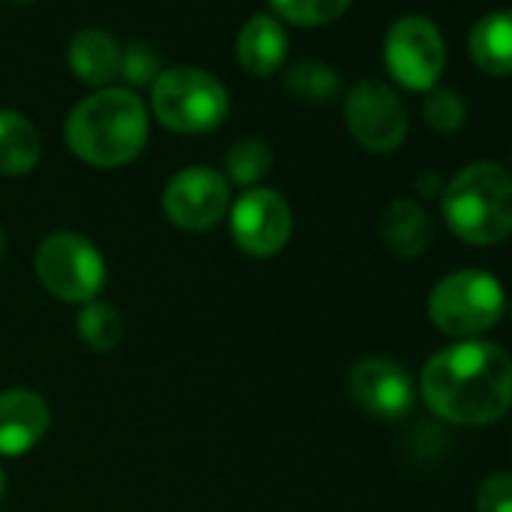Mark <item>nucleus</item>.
<instances>
[{
	"label": "nucleus",
	"mask_w": 512,
	"mask_h": 512,
	"mask_svg": "<svg viewBox=\"0 0 512 512\" xmlns=\"http://www.w3.org/2000/svg\"><path fill=\"white\" fill-rule=\"evenodd\" d=\"M419 389L437 419L491 425L512 407V359L497 344L461 341L425 362Z\"/></svg>",
	"instance_id": "f257e3e1"
},
{
	"label": "nucleus",
	"mask_w": 512,
	"mask_h": 512,
	"mask_svg": "<svg viewBox=\"0 0 512 512\" xmlns=\"http://www.w3.org/2000/svg\"><path fill=\"white\" fill-rule=\"evenodd\" d=\"M64 139L88 166H127L148 145V109L133 88H100L73 106Z\"/></svg>",
	"instance_id": "f03ea898"
},
{
	"label": "nucleus",
	"mask_w": 512,
	"mask_h": 512,
	"mask_svg": "<svg viewBox=\"0 0 512 512\" xmlns=\"http://www.w3.org/2000/svg\"><path fill=\"white\" fill-rule=\"evenodd\" d=\"M440 211L455 238L473 247H491L512 235V175L479 160L464 166L440 196Z\"/></svg>",
	"instance_id": "7ed1b4c3"
},
{
	"label": "nucleus",
	"mask_w": 512,
	"mask_h": 512,
	"mask_svg": "<svg viewBox=\"0 0 512 512\" xmlns=\"http://www.w3.org/2000/svg\"><path fill=\"white\" fill-rule=\"evenodd\" d=\"M151 112L178 136H202L229 118V91L208 70L172 67L151 85Z\"/></svg>",
	"instance_id": "20e7f679"
},
{
	"label": "nucleus",
	"mask_w": 512,
	"mask_h": 512,
	"mask_svg": "<svg viewBox=\"0 0 512 512\" xmlns=\"http://www.w3.org/2000/svg\"><path fill=\"white\" fill-rule=\"evenodd\" d=\"M506 296L497 278L479 269L446 275L428 296L431 323L449 338H476L500 323Z\"/></svg>",
	"instance_id": "39448f33"
},
{
	"label": "nucleus",
	"mask_w": 512,
	"mask_h": 512,
	"mask_svg": "<svg viewBox=\"0 0 512 512\" xmlns=\"http://www.w3.org/2000/svg\"><path fill=\"white\" fill-rule=\"evenodd\" d=\"M34 269L40 284L70 305H88L106 287L103 253L79 232L46 235L37 247Z\"/></svg>",
	"instance_id": "423d86ee"
},
{
	"label": "nucleus",
	"mask_w": 512,
	"mask_h": 512,
	"mask_svg": "<svg viewBox=\"0 0 512 512\" xmlns=\"http://www.w3.org/2000/svg\"><path fill=\"white\" fill-rule=\"evenodd\" d=\"M383 64L395 85L416 94L434 91L446 70V43L440 28L419 13L398 16L383 40Z\"/></svg>",
	"instance_id": "0eeeda50"
},
{
	"label": "nucleus",
	"mask_w": 512,
	"mask_h": 512,
	"mask_svg": "<svg viewBox=\"0 0 512 512\" xmlns=\"http://www.w3.org/2000/svg\"><path fill=\"white\" fill-rule=\"evenodd\" d=\"M344 121L350 136L371 154L398 151L410 130V118L401 94L380 79H362L347 91Z\"/></svg>",
	"instance_id": "6e6552de"
},
{
	"label": "nucleus",
	"mask_w": 512,
	"mask_h": 512,
	"mask_svg": "<svg viewBox=\"0 0 512 512\" xmlns=\"http://www.w3.org/2000/svg\"><path fill=\"white\" fill-rule=\"evenodd\" d=\"M229 235L238 250L266 260L287 247L293 235V208L272 187H250L232 202Z\"/></svg>",
	"instance_id": "1a4fd4ad"
},
{
	"label": "nucleus",
	"mask_w": 512,
	"mask_h": 512,
	"mask_svg": "<svg viewBox=\"0 0 512 512\" xmlns=\"http://www.w3.org/2000/svg\"><path fill=\"white\" fill-rule=\"evenodd\" d=\"M229 211V181L211 166H184L163 187V214L184 232L214 229Z\"/></svg>",
	"instance_id": "9d476101"
},
{
	"label": "nucleus",
	"mask_w": 512,
	"mask_h": 512,
	"mask_svg": "<svg viewBox=\"0 0 512 512\" xmlns=\"http://www.w3.org/2000/svg\"><path fill=\"white\" fill-rule=\"evenodd\" d=\"M350 398L374 419H401L416 401L407 368L389 356H365L350 368Z\"/></svg>",
	"instance_id": "9b49d317"
},
{
	"label": "nucleus",
	"mask_w": 512,
	"mask_h": 512,
	"mask_svg": "<svg viewBox=\"0 0 512 512\" xmlns=\"http://www.w3.org/2000/svg\"><path fill=\"white\" fill-rule=\"evenodd\" d=\"M52 413L40 392L16 386L0 392V455L16 458L31 452L49 431Z\"/></svg>",
	"instance_id": "f8f14e48"
},
{
	"label": "nucleus",
	"mask_w": 512,
	"mask_h": 512,
	"mask_svg": "<svg viewBox=\"0 0 512 512\" xmlns=\"http://www.w3.org/2000/svg\"><path fill=\"white\" fill-rule=\"evenodd\" d=\"M290 43L278 16L260 13L241 25L235 37V61L250 76H272L287 64Z\"/></svg>",
	"instance_id": "ddd939ff"
},
{
	"label": "nucleus",
	"mask_w": 512,
	"mask_h": 512,
	"mask_svg": "<svg viewBox=\"0 0 512 512\" xmlns=\"http://www.w3.org/2000/svg\"><path fill=\"white\" fill-rule=\"evenodd\" d=\"M67 64L76 79L100 91L109 88L121 73V46L109 31L85 28L73 34L67 46Z\"/></svg>",
	"instance_id": "4468645a"
},
{
	"label": "nucleus",
	"mask_w": 512,
	"mask_h": 512,
	"mask_svg": "<svg viewBox=\"0 0 512 512\" xmlns=\"http://www.w3.org/2000/svg\"><path fill=\"white\" fill-rule=\"evenodd\" d=\"M380 241L398 260H413L431 244V217L428 211L407 196H398L386 205L380 217Z\"/></svg>",
	"instance_id": "2eb2a0df"
},
{
	"label": "nucleus",
	"mask_w": 512,
	"mask_h": 512,
	"mask_svg": "<svg viewBox=\"0 0 512 512\" xmlns=\"http://www.w3.org/2000/svg\"><path fill=\"white\" fill-rule=\"evenodd\" d=\"M470 61L488 76H512V10L485 13L467 34Z\"/></svg>",
	"instance_id": "dca6fc26"
},
{
	"label": "nucleus",
	"mask_w": 512,
	"mask_h": 512,
	"mask_svg": "<svg viewBox=\"0 0 512 512\" xmlns=\"http://www.w3.org/2000/svg\"><path fill=\"white\" fill-rule=\"evenodd\" d=\"M43 157V139L34 121L16 109H0V175H28Z\"/></svg>",
	"instance_id": "f3484780"
},
{
	"label": "nucleus",
	"mask_w": 512,
	"mask_h": 512,
	"mask_svg": "<svg viewBox=\"0 0 512 512\" xmlns=\"http://www.w3.org/2000/svg\"><path fill=\"white\" fill-rule=\"evenodd\" d=\"M284 91L305 106H326L341 97V76L326 61H296L284 70Z\"/></svg>",
	"instance_id": "a211bd4d"
},
{
	"label": "nucleus",
	"mask_w": 512,
	"mask_h": 512,
	"mask_svg": "<svg viewBox=\"0 0 512 512\" xmlns=\"http://www.w3.org/2000/svg\"><path fill=\"white\" fill-rule=\"evenodd\" d=\"M272 163H275V154L269 148V142L263 139H238L229 151H226V160H223V169H226V181L238 184V187H256L269 172H272Z\"/></svg>",
	"instance_id": "6ab92c4d"
},
{
	"label": "nucleus",
	"mask_w": 512,
	"mask_h": 512,
	"mask_svg": "<svg viewBox=\"0 0 512 512\" xmlns=\"http://www.w3.org/2000/svg\"><path fill=\"white\" fill-rule=\"evenodd\" d=\"M76 329H79L82 341L97 353H109L124 341V317H121V311L115 305H109V302H100V299L82 305Z\"/></svg>",
	"instance_id": "aec40b11"
},
{
	"label": "nucleus",
	"mask_w": 512,
	"mask_h": 512,
	"mask_svg": "<svg viewBox=\"0 0 512 512\" xmlns=\"http://www.w3.org/2000/svg\"><path fill=\"white\" fill-rule=\"evenodd\" d=\"M272 13L296 28H323L338 22L353 0H269Z\"/></svg>",
	"instance_id": "412c9836"
},
{
	"label": "nucleus",
	"mask_w": 512,
	"mask_h": 512,
	"mask_svg": "<svg viewBox=\"0 0 512 512\" xmlns=\"http://www.w3.org/2000/svg\"><path fill=\"white\" fill-rule=\"evenodd\" d=\"M422 118L434 133H458L467 121V103L452 88H434L425 94Z\"/></svg>",
	"instance_id": "4be33fe9"
},
{
	"label": "nucleus",
	"mask_w": 512,
	"mask_h": 512,
	"mask_svg": "<svg viewBox=\"0 0 512 512\" xmlns=\"http://www.w3.org/2000/svg\"><path fill=\"white\" fill-rule=\"evenodd\" d=\"M160 55L157 49H151L148 43L142 40H133L121 49V79L133 88H142V85H154L157 76H160Z\"/></svg>",
	"instance_id": "5701e85b"
},
{
	"label": "nucleus",
	"mask_w": 512,
	"mask_h": 512,
	"mask_svg": "<svg viewBox=\"0 0 512 512\" xmlns=\"http://www.w3.org/2000/svg\"><path fill=\"white\" fill-rule=\"evenodd\" d=\"M476 512H512V473H491L479 485Z\"/></svg>",
	"instance_id": "b1692460"
},
{
	"label": "nucleus",
	"mask_w": 512,
	"mask_h": 512,
	"mask_svg": "<svg viewBox=\"0 0 512 512\" xmlns=\"http://www.w3.org/2000/svg\"><path fill=\"white\" fill-rule=\"evenodd\" d=\"M443 187H446V181H443V175L440 172H422L419 178H416V193L419 196H425V199H437V196H443Z\"/></svg>",
	"instance_id": "393cba45"
},
{
	"label": "nucleus",
	"mask_w": 512,
	"mask_h": 512,
	"mask_svg": "<svg viewBox=\"0 0 512 512\" xmlns=\"http://www.w3.org/2000/svg\"><path fill=\"white\" fill-rule=\"evenodd\" d=\"M4 253H7V229L0 226V260H4Z\"/></svg>",
	"instance_id": "a878e982"
},
{
	"label": "nucleus",
	"mask_w": 512,
	"mask_h": 512,
	"mask_svg": "<svg viewBox=\"0 0 512 512\" xmlns=\"http://www.w3.org/2000/svg\"><path fill=\"white\" fill-rule=\"evenodd\" d=\"M4 494H7V470L0 467V500H4Z\"/></svg>",
	"instance_id": "bb28decb"
},
{
	"label": "nucleus",
	"mask_w": 512,
	"mask_h": 512,
	"mask_svg": "<svg viewBox=\"0 0 512 512\" xmlns=\"http://www.w3.org/2000/svg\"><path fill=\"white\" fill-rule=\"evenodd\" d=\"M13 4H34V0H13Z\"/></svg>",
	"instance_id": "cd10ccee"
},
{
	"label": "nucleus",
	"mask_w": 512,
	"mask_h": 512,
	"mask_svg": "<svg viewBox=\"0 0 512 512\" xmlns=\"http://www.w3.org/2000/svg\"><path fill=\"white\" fill-rule=\"evenodd\" d=\"M509 175H512V154H509Z\"/></svg>",
	"instance_id": "c85d7f7f"
}]
</instances>
